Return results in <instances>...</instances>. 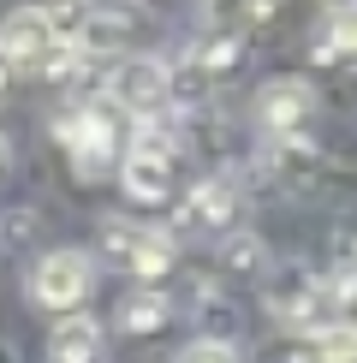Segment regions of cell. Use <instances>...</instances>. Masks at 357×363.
<instances>
[{
	"label": "cell",
	"instance_id": "cb8c5ba5",
	"mask_svg": "<svg viewBox=\"0 0 357 363\" xmlns=\"http://www.w3.org/2000/svg\"><path fill=\"white\" fill-rule=\"evenodd\" d=\"M334 6H346V0H334Z\"/></svg>",
	"mask_w": 357,
	"mask_h": 363
},
{
	"label": "cell",
	"instance_id": "7a4b0ae2",
	"mask_svg": "<svg viewBox=\"0 0 357 363\" xmlns=\"http://www.w3.org/2000/svg\"><path fill=\"white\" fill-rule=\"evenodd\" d=\"M89 292H96V256H84L78 245H54V250H42L36 262H30V274H24V298H30V310H42V315H78L89 310Z\"/></svg>",
	"mask_w": 357,
	"mask_h": 363
},
{
	"label": "cell",
	"instance_id": "6da1fadb",
	"mask_svg": "<svg viewBox=\"0 0 357 363\" xmlns=\"http://www.w3.org/2000/svg\"><path fill=\"white\" fill-rule=\"evenodd\" d=\"M178 155H185V143H178L173 119H149V125H137L125 138V155H119V191H125L137 208L173 203V191H178Z\"/></svg>",
	"mask_w": 357,
	"mask_h": 363
},
{
	"label": "cell",
	"instance_id": "44dd1931",
	"mask_svg": "<svg viewBox=\"0 0 357 363\" xmlns=\"http://www.w3.org/2000/svg\"><path fill=\"white\" fill-rule=\"evenodd\" d=\"M6 167H12V138L0 131V173H6Z\"/></svg>",
	"mask_w": 357,
	"mask_h": 363
},
{
	"label": "cell",
	"instance_id": "7c38bea8",
	"mask_svg": "<svg viewBox=\"0 0 357 363\" xmlns=\"http://www.w3.org/2000/svg\"><path fill=\"white\" fill-rule=\"evenodd\" d=\"M310 60H316V66H357V0L327 12V24L316 30V42H310Z\"/></svg>",
	"mask_w": 357,
	"mask_h": 363
},
{
	"label": "cell",
	"instance_id": "ffe728a7",
	"mask_svg": "<svg viewBox=\"0 0 357 363\" xmlns=\"http://www.w3.org/2000/svg\"><path fill=\"white\" fill-rule=\"evenodd\" d=\"M12 78H18V72H12V60L0 54V96H6V89H12Z\"/></svg>",
	"mask_w": 357,
	"mask_h": 363
},
{
	"label": "cell",
	"instance_id": "4fadbf2b",
	"mask_svg": "<svg viewBox=\"0 0 357 363\" xmlns=\"http://www.w3.org/2000/svg\"><path fill=\"white\" fill-rule=\"evenodd\" d=\"M215 268H220V280H256L262 286V274L274 262H268V245L256 233H244V226H238V233H227L215 245Z\"/></svg>",
	"mask_w": 357,
	"mask_h": 363
},
{
	"label": "cell",
	"instance_id": "603a6c76",
	"mask_svg": "<svg viewBox=\"0 0 357 363\" xmlns=\"http://www.w3.org/2000/svg\"><path fill=\"white\" fill-rule=\"evenodd\" d=\"M351 268H357V238H351Z\"/></svg>",
	"mask_w": 357,
	"mask_h": 363
},
{
	"label": "cell",
	"instance_id": "e0dca14e",
	"mask_svg": "<svg viewBox=\"0 0 357 363\" xmlns=\"http://www.w3.org/2000/svg\"><path fill=\"white\" fill-rule=\"evenodd\" d=\"M173 363H244V352H238L232 340L197 334V340H185V345H178V357H173Z\"/></svg>",
	"mask_w": 357,
	"mask_h": 363
},
{
	"label": "cell",
	"instance_id": "d6986e66",
	"mask_svg": "<svg viewBox=\"0 0 357 363\" xmlns=\"http://www.w3.org/2000/svg\"><path fill=\"white\" fill-rule=\"evenodd\" d=\"M238 6H244V30H250V24H262L268 12H280V0H238Z\"/></svg>",
	"mask_w": 357,
	"mask_h": 363
},
{
	"label": "cell",
	"instance_id": "2e32d148",
	"mask_svg": "<svg viewBox=\"0 0 357 363\" xmlns=\"http://www.w3.org/2000/svg\"><path fill=\"white\" fill-rule=\"evenodd\" d=\"M310 340V363H357V322H327Z\"/></svg>",
	"mask_w": 357,
	"mask_h": 363
},
{
	"label": "cell",
	"instance_id": "7402d4cb",
	"mask_svg": "<svg viewBox=\"0 0 357 363\" xmlns=\"http://www.w3.org/2000/svg\"><path fill=\"white\" fill-rule=\"evenodd\" d=\"M0 363H18V345L12 340H0Z\"/></svg>",
	"mask_w": 357,
	"mask_h": 363
},
{
	"label": "cell",
	"instance_id": "277c9868",
	"mask_svg": "<svg viewBox=\"0 0 357 363\" xmlns=\"http://www.w3.org/2000/svg\"><path fill=\"white\" fill-rule=\"evenodd\" d=\"M101 96H108V108L125 113L131 125L167 119L173 113V66L161 54H125V60H113V72L101 78Z\"/></svg>",
	"mask_w": 357,
	"mask_h": 363
},
{
	"label": "cell",
	"instance_id": "30bf717a",
	"mask_svg": "<svg viewBox=\"0 0 357 363\" xmlns=\"http://www.w3.org/2000/svg\"><path fill=\"white\" fill-rule=\"evenodd\" d=\"M101 357H108V328L89 310L60 315L48 328V363H101Z\"/></svg>",
	"mask_w": 357,
	"mask_h": 363
},
{
	"label": "cell",
	"instance_id": "3957f363",
	"mask_svg": "<svg viewBox=\"0 0 357 363\" xmlns=\"http://www.w3.org/2000/svg\"><path fill=\"white\" fill-rule=\"evenodd\" d=\"M262 310L274 315L286 334H316V328L339 322L327 304V274H316L310 262H274L262 274Z\"/></svg>",
	"mask_w": 357,
	"mask_h": 363
},
{
	"label": "cell",
	"instance_id": "5b68a950",
	"mask_svg": "<svg viewBox=\"0 0 357 363\" xmlns=\"http://www.w3.org/2000/svg\"><path fill=\"white\" fill-rule=\"evenodd\" d=\"M54 138H60L72 173H78L84 185H101L108 173H119L125 138H119V125H113V108H72V113H60Z\"/></svg>",
	"mask_w": 357,
	"mask_h": 363
},
{
	"label": "cell",
	"instance_id": "5bb4252c",
	"mask_svg": "<svg viewBox=\"0 0 357 363\" xmlns=\"http://www.w3.org/2000/svg\"><path fill=\"white\" fill-rule=\"evenodd\" d=\"M185 60L203 72L208 84L232 78V72L244 66V30H203V42H197V48H191Z\"/></svg>",
	"mask_w": 357,
	"mask_h": 363
},
{
	"label": "cell",
	"instance_id": "ac0fdd59",
	"mask_svg": "<svg viewBox=\"0 0 357 363\" xmlns=\"http://www.w3.org/2000/svg\"><path fill=\"white\" fill-rule=\"evenodd\" d=\"M84 72V54L72 48V42H54L48 54H42V66H36V78H48V84H72Z\"/></svg>",
	"mask_w": 357,
	"mask_h": 363
},
{
	"label": "cell",
	"instance_id": "ba28073f",
	"mask_svg": "<svg viewBox=\"0 0 357 363\" xmlns=\"http://www.w3.org/2000/svg\"><path fill=\"white\" fill-rule=\"evenodd\" d=\"M54 42H60V30H54L48 6H18V12L0 18V54L12 60V72H36Z\"/></svg>",
	"mask_w": 357,
	"mask_h": 363
},
{
	"label": "cell",
	"instance_id": "8fae6325",
	"mask_svg": "<svg viewBox=\"0 0 357 363\" xmlns=\"http://www.w3.org/2000/svg\"><path fill=\"white\" fill-rule=\"evenodd\" d=\"M173 268H178V233L173 226H143L131 268H125L131 286H161V280H173Z\"/></svg>",
	"mask_w": 357,
	"mask_h": 363
},
{
	"label": "cell",
	"instance_id": "9a60e30c",
	"mask_svg": "<svg viewBox=\"0 0 357 363\" xmlns=\"http://www.w3.org/2000/svg\"><path fill=\"white\" fill-rule=\"evenodd\" d=\"M137 238H143V220H131V215H101V220H96V256H101L108 268H119V274L131 268Z\"/></svg>",
	"mask_w": 357,
	"mask_h": 363
},
{
	"label": "cell",
	"instance_id": "9c48e42d",
	"mask_svg": "<svg viewBox=\"0 0 357 363\" xmlns=\"http://www.w3.org/2000/svg\"><path fill=\"white\" fill-rule=\"evenodd\" d=\"M173 315H178V304H173L167 286H125L119 304H113V328L125 340H149V334H161Z\"/></svg>",
	"mask_w": 357,
	"mask_h": 363
},
{
	"label": "cell",
	"instance_id": "8992f818",
	"mask_svg": "<svg viewBox=\"0 0 357 363\" xmlns=\"http://www.w3.org/2000/svg\"><path fill=\"white\" fill-rule=\"evenodd\" d=\"M238 215H244V191H238V179L227 173H208L197 179L185 196H178V215H173V233L178 238H227L238 233Z\"/></svg>",
	"mask_w": 357,
	"mask_h": 363
},
{
	"label": "cell",
	"instance_id": "52a82bcc",
	"mask_svg": "<svg viewBox=\"0 0 357 363\" xmlns=\"http://www.w3.org/2000/svg\"><path fill=\"white\" fill-rule=\"evenodd\" d=\"M316 113H322V96H316V84H310V78H268L256 89V125L274 143L304 138V131L316 125Z\"/></svg>",
	"mask_w": 357,
	"mask_h": 363
}]
</instances>
